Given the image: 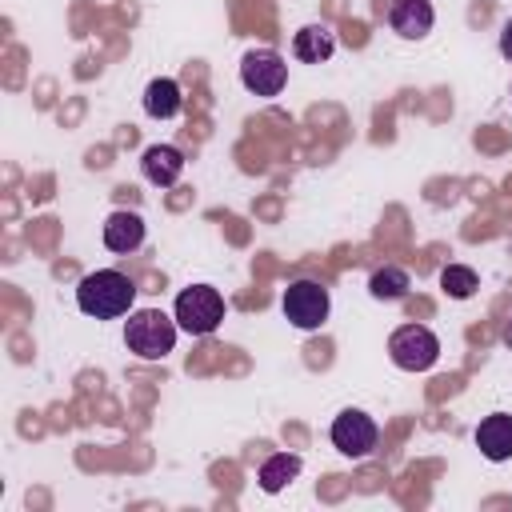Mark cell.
I'll use <instances>...</instances> for the list:
<instances>
[{
  "label": "cell",
  "mask_w": 512,
  "mask_h": 512,
  "mask_svg": "<svg viewBox=\"0 0 512 512\" xmlns=\"http://www.w3.org/2000/svg\"><path fill=\"white\" fill-rule=\"evenodd\" d=\"M136 300V284L116 272V268H100V272H88L80 284H76V304L84 316H96V320H116V316H128Z\"/></svg>",
  "instance_id": "obj_1"
},
{
  "label": "cell",
  "mask_w": 512,
  "mask_h": 512,
  "mask_svg": "<svg viewBox=\"0 0 512 512\" xmlns=\"http://www.w3.org/2000/svg\"><path fill=\"white\" fill-rule=\"evenodd\" d=\"M176 328H180L176 316L168 320L160 308H140L124 324V344L140 360H164L172 352V344H176Z\"/></svg>",
  "instance_id": "obj_2"
},
{
  "label": "cell",
  "mask_w": 512,
  "mask_h": 512,
  "mask_svg": "<svg viewBox=\"0 0 512 512\" xmlns=\"http://www.w3.org/2000/svg\"><path fill=\"white\" fill-rule=\"evenodd\" d=\"M224 320V296L212 284H192L176 296V324L188 336H208Z\"/></svg>",
  "instance_id": "obj_3"
},
{
  "label": "cell",
  "mask_w": 512,
  "mask_h": 512,
  "mask_svg": "<svg viewBox=\"0 0 512 512\" xmlns=\"http://www.w3.org/2000/svg\"><path fill=\"white\" fill-rule=\"evenodd\" d=\"M280 308H284V320L292 324V328H300V332H312V328H320L324 320H328V288L320 284V280H292L288 288H284V300H280Z\"/></svg>",
  "instance_id": "obj_4"
},
{
  "label": "cell",
  "mask_w": 512,
  "mask_h": 512,
  "mask_svg": "<svg viewBox=\"0 0 512 512\" xmlns=\"http://www.w3.org/2000/svg\"><path fill=\"white\" fill-rule=\"evenodd\" d=\"M388 356H392V364L404 368V372H428V368L436 364V356H440V340H436V332L424 328V324H404V328L392 332Z\"/></svg>",
  "instance_id": "obj_5"
},
{
  "label": "cell",
  "mask_w": 512,
  "mask_h": 512,
  "mask_svg": "<svg viewBox=\"0 0 512 512\" xmlns=\"http://www.w3.org/2000/svg\"><path fill=\"white\" fill-rule=\"evenodd\" d=\"M332 448L340 452V456H348V460H364V456H372V448H376V440H380V428H376V420L368 416V412H360V408H344L336 420H332Z\"/></svg>",
  "instance_id": "obj_6"
},
{
  "label": "cell",
  "mask_w": 512,
  "mask_h": 512,
  "mask_svg": "<svg viewBox=\"0 0 512 512\" xmlns=\"http://www.w3.org/2000/svg\"><path fill=\"white\" fill-rule=\"evenodd\" d=\"M240 84L252 92V96H280V88L288 84V64L280 52L272 48H252L244 60H240Z\"/></svg>",
  "instance_id": "obj_7"
},
{
  "label": "cell",
  "mask_w": 512,
  "mask_h": 512,
  "mask_svg": "<svg viewBox=\"0 0 512 512\" xmlns=\"http://www.w3.org/2000/svg\"><path fill=\"white\" fill-rule=\"evenodd\" d=\"M388 24L396 36L404 40H424L436 24V12H432V0H392L388 8Z\"/></svg>",
  "instance_id": "obj_8"
},
{
  "label": "cell",
  "mask_w": 512,
  "mask_h": 512,
  "mask_svg": "<svg viewBox=\"0 0 512 512\" xmlns=\"http://www.w3.org/2000/svg\"><path fill=\"white\" fill-rule=\"evenodd\" d=\"M140 172H144L148 184L172 188L180 180V172H184V152L172 148V144H148L144 156H140Z\"/></svg>",
  "instance_id": "obj_9"
},
{
  "label": "cell",
  "mask_w": 512,
  "mask_h": 512,
  "mask_svg": "<svg viewBox=\"0 0 512 512\" xmlns=\"http://www.w3.org/2000/svg\"><path fill=\"white\" fill-rule=\"evenodd\" d=\"M476 448L488 456V460H512V416L508 412H492L480 420L476 428Z\"/></svg>",
  "instance_id": "obj_10"
},
{
  "label": "cell",
  "mask_w": 512,
  "mask_h": 512,
  "mask_svg": "<svg viewBox=\"0 0 512 512\" xmlns=\"http://www.w3.org/2000/svg\"><path fill=\"white\" fill-rule=\"evenodd\" d=\"M144 244V220L136 216V212H112L108 220H104V248L108 252H120V256H128V252H136Z\"/></svg>",
  "instance_id": "obj_11"
},
{
  "label": "cell",
  "mask_w": 512,
  "mask_h": 512,
  "mask_svg": "<svg viewBox=\"0 0 512 512\" xmlns=\"http://www.w3.org/2000/svg\"><path fill=\"white\" fill-rule=\"evenodd\" d=\"M332 52H336V32L328 24H304L292 36V56L300 64H324Z\"/></svg>",
  "instance_id": "obj_12"
},
{
  "label": "cell",
  "mask_w": 512,
  "mask_h": 512,
  "mask_svg": "<svg viewBox=\"0 0 512 512\" xmlns=\"http://www.w3.org/2000/svg\"><path fill=\"white\" fill-rule=\"evenodd\" d=\"M180 108H184V96H180V84L172 76L148 80V88H144V112L152 120H172Z\"/></svg>",
  "instance_id": "obj_13"
},
{
  "label": "cell",
  "mask_w": 512,
  "mask_h": 512,
  "mask_svg": "<svg viewBox=\"0 0 512 512\" xmlns=\"http://www.w3.org/2000/svg\"><path fill=\"white\" fill-rule=\"evenodd\" d=\"M300 476V456L296 452H276V456H268L264 464H260V488L264 492H284L292 480Z\"/></svg>",
  "instance_id": "obj_14"
},
{
  "label": "cell",
  "mask_w": 512,
  "mask_h": 512,
  "mask_svg": "<svg viewBox=\"0 0 512 512\" xmlns=\"http://www.w3.org/2000/svg\"><path fill=\"white\" fill-rule=\"evenodd\" d=\"M408 288H412V280H408V272L396 268V264H384V268H376V272L368 276V292H372L376 300H400V296H408Z\"/></svg>",
  "instance_id": "obj_15"
},
{
  "label": "cell",
  "mask_w": 512,
  "mask_h": 512,
  "mask_svg": "<svg viewBox=\"0 0 512 512\" xmlns=\"http://www.w3.org/2000/svg\"><path fill=\"white\" fill-rule=\"evenodd\" d=\"M440 288H444L452 300H468V296L476 292V272H472L468 264H448V268L440 272Z\"/></svg>",
  "instance_id": "obj_16"
},
{
  "label": "cell",
  "mask_w": 512,
  "mask_h": 512,
  "mask_svg": "<svg viewBox=\"0 0 512 512\" xmlns=\"http://www.w3.org/2000/svg\"><path fill=\"white\" fill-rule=\"evenodd\" d=\"M500 56H504V60L512 64V20H508V24L500 28Z\"/></svg>",
  "instance_id": "obj_17"
}]
</instances>
